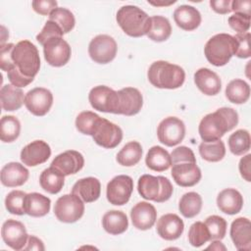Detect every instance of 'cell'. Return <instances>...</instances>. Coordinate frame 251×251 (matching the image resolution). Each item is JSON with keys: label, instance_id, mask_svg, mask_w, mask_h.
Wrapping results in <instances>:
<instances>
[{"label": "cell", "instance_id": "obj_3", "mask_svg": "<svg viewBox=\"0 0 251 251\" xmlns=\"http://www.w3.org/2000/svg\"><path fill=\"white\" fill-rule=\"evenodd\" d=\"M116 20L123 31L131 37L147 35L151 26V17L133 5L121 7L117 12Z\"/></svg>", "mask_w": 251, "mask_h": 251}, {"label": "cell", "instance_id": "obj_38", "mask_svg": "<svg viewBox=\"0 0 251 251\" xmlns=\"http://www.w3.org/2000/svg\"><path fill=\"white\" fill-rule=\"evenodd\" d=\"M21 132V123L15 116H3L0 121V138L3 142L15 141Z\"/></svg>", "mask_w": 251, "mask_h": 251}, {"label": "cell", "instance_id": "obj_30", "mask_svg": "<svg viewBox=\"0 0 251 251\" xmlns=\"http://www.w3.org/2000/svg\"><path fill=\"white\" fill-rule=\"evenodd\" d=\"M102 226L108 233L118 235L127 229L128 220L124 212L111 210L104 214L102 218Z\"/></svg>", "mask_w": 251, "mask_h": 251}, {"label": "cell", "instance_id": "obj_56", "mask_svg": "<svg viewBox=\"0 0 251 251\" xmlns=\"http://www.w3.org/2000/svg\"><path fill=\"white\" fill-rule=\"evenodd\" d=\"M207 249H212V250H226V246L219 240V239H214L212 243L207 247Z\"/></svg>", "mask_w": 251, "mask_h": 251}, {"label": "cell", "instance_id": "obj_10", "mask_svg": "<svg viewBox=\"0 0 251 251\" xmlns=\"http://www.w3.org/2000/svg\"><path fill=\"white\" fill-rule=\"evenodd\" d=\"M158 139L166 146L173 147L179 144L185 136L184 123L176 117L165 118L157 128Z\"/></svg>", "mask_w": 251, "mask_h": 251}, {"label": "cell", "instance_id": "obj_40", "mask_svg": "<svg viewBox=\"0 0 251 251\" xmlns=\"http://www.w3.org/2000/svg\"><path fill=\"white\" fill-rule=\"evenodd\" d=\"M101 117L91 111H83L79 113L75 119V127L82 134L93 135L94 130Z\"/></svg>", "mask_w": 251, "mask_h": 251}, {"label": "cell", "instance_id": "obj_32", "mask_svg": "<svg viewBox=\"0 0 251 251\" xmlns=\"http://www.w3.org/2000/svg\"><path fill=\"white\" fill-rule=\"evenodd\" d=\"M39 183L43 190L50 194L59 193L65 184V176L57 169L50 166L45 169L40 176Z\"/></svg>", "mask_w": 251, "mask_h": 251}, {"label": "cell", "instance_id": "obj_33", "mask_svg": "<svg viewBox=\"0 0 251 251\" xmlns=\"http://www.w3.org/2000/svg\"><path fill=\"white\" fill-rule=\"evenodd\" d=\"M226 97L234 104H243L250 97V86L243 79H233L226 87Z\"/></svg>", "mask_w": 251, "mask_h": 251}, {"label": "cell", "instance_id": "obj_37", "mask_svg": "<svg viewBox=\"0 0 251 251\" xmlns=\"http://www.w3.org/2000/svg\"><path fill=\"white\" fill-rule=\"evenodd\" d=\"M199 154L207 162H219L226 155L225 143L221 139L212 142L202 141L199 145Z\"/></svg>", "mask_w": 251, "mask_h": 251}, {"label": "cell", "instance_id": "obj_13", "mask_svg": "<svg viewBox=\"0 0 251 251\" xmlns=\"http://www.w3.org/2000/svg\"><path fill=\"white\" fill-rule=\"evenodd\" d=\"M92 138L99 146L112 149L121 143L123 139V130L116 124L101 118L94 130Z\"/></svg>", "mask_w": 251, "mask_h": 251}, {"label": "cell", "instance_id": "obj_48", "mask_svg": "<svg viewBox=\"0 0 251 251\" xmlns=\"http://www.w3.org/2000/svg\"><path fill=\"white\" fill-rule=\"evenodd\" d=\"M228 25L237 33L247 32L250 27V16L234 13L228 18Z\"/></svg>", "mask_w": 251, "mask_h": 251}, {"label": "cell", "instance_id": "obj_26", "mask_svg": "<svg viewBox=\"0 0 251 251\" xmlns=\"http://www.w3.org/2000/svg\"><path fill=\"white\" fill-rule=\"evenodd\" d=\"M174 20L178 27L191 31L196 29L201 24L200 12L189 5H180L174 12Z\"/></svg>", "mask_w": 251, "mask_h": 251}, {"label": "cell", "instance_id": "obj_24", "mask_svg": "<svg viewBox=\"0 0 251 251\" xmlns=\"http://www.w3.org/2000/svg\"><path fill=\"white\" fill-rule=\"evenodd\" d=\"M1 182L7 187L21 186L28 178V170L18 162H11L6 164L1 169Z\"/></svg>", "mask_w": 251, "mask_h": 251}, {"label": "cell", "instance_id": "obj_19", "mask_svg": "<svg viewBox=\"0 0 251 251\" xmlns=\"http://www.w3.org/2000/svg\"><path fill=\"white\" fill-rule=\"evenodd\" d=\"M130 219L134 227L140 230H147L154 226L157 220V211L149 202L141 201L132 207Z\"/></svg>", "mask_w": 251, "mask_h": 251}, {"label": "cell", "instance_id": "obj_34", "mask_svg": "<svg viewBox=\"0 0 251 251\" xmlns=\"http://www.w3.org/2000/svg\"><path fill=\"white\" fill-rule=\"evenodd\" d=\"M172 34L170 21L163 16L151 17V26L147 33L149 39L155 42L166 41Z\"/></svg>", "mask_w": 251, "mask_h": 251}, {"label": "cell", "instance_id": "obj_7", "mask_svg": "<svg viewBox=\"0 0 251 251\" xmlns=\"http://www.w3.org/2000/svg\"><path fill=\"white\" fill-rule=\"evenodd\" d=\"M54 214L62 223H75L84 214L83 201L75 194H65L57 199Z\"/></svg>", "mask_w": 251, "mask_h": 251}, {"label": "cell", "instance_id": "obj_42", "mask_svg": "<svg viewBox=\"0 0 251 251\" xmlns=\"http://www.w3.org/2000/svg\"><path fill=\"white\" fill-rule=\"evenodd\" d=\"M26 193L22 190H13L5 198V207L9 213L22 216L25 212V200Z\"/></svg>", "mask_w": 251, "mask_h": 251}, {"label": "cell", "instance_id": "obj_36", "mask_svg": "<svg viewBox=\"0 0 251 251\" xmlns=\"http://www.w3.org/2000/svg\"><path fill=\"white\" fill-rule=\"evenodd\" d=\"M202 208V198L194 191L183 194L178 203V210L185 218H193L197 216Z\"/></svg>", "mask_w": 251, "mask_h": 251}, {"label": "cell", "instance_id": "obj_20", "mask_svg": "<svg viewBox=\"0 0 251 251\" xmlns=\"http://www.w3.org/2000/svg\"><path fill=\"white\" fill-rule=\"evenodd\" d=\"M172 176L175 182L182 187H190L201 179V171L196 163H180L173 165Z\"/></svg>", "mask_w": 251, "mask_h": 251}, {"label": "cell", "instance_id": "obj_45", "mask_svg": "<svg viewBox=\"0 0 251 251\" xmlns=\"http://www.w3.org/2000/svg\"><path fill=\"white\" fill-rule=\"evenodd\" d=\"M64 32L61 27L52 21H47L41 29V31L36 35V40L43 46L46 41L54 37H63Z\"/></svg>", "mask_w": 251, "mask_h": 251}, {"label": "cell", "instance_id": "obj_35", "mask_svg": "<svg viewBox=\"0 0 251 251\" xmlns=\"http://www.w3.org/2000/svg\"><path fill=\"white\" fill-rule=\"evenodd\" d=\"M142 146L137 141L126 143L117 154V162L124 167L136 165L142 157Z\"/></svg>", "mask_w": 251, "mask_h": 251}, {"label": "cell", "instance_id": "obj_17", "mask_svg": "<svg viewBox=\"0 0 251 251\" xmlns=\"http://www.w3.org/2000/svg\"><path fill=\"white\" fill-rule=\"evenodd\" d=\"M84 166V158L75 150H67L57 155L51 163V167L60 171L65 176L78 173Z\"/></svg>", "mask_w": 251, "mask_h": 251}, {"label": "cell", "instance_id": "obj_52", "mask_svg": "<svg viewBox=\"0 0 251 251\" xmlns=\"http://www.w3.org/2000/svg\"><path fill=\"white\" fill-rule=\"evenodd\" d=\"M251 155L247 154L246 156L242 157L239 161L238 169L241 176L246 181H251Z\"/></svg>", "mask_w": 251, "mask_h": 251}, {"label": "cell", "instance_id": "obj_39", "mask_svg": "<svg viewBox=\"0 0 251 251\" xmlns=\"http://www.w3.org/2000/svg\"><path fill=\"white\" fill-rule=\"evenodd\" d=\"M228 148L233 155L240 156L250 149V133L246 129H237L228 137Z\"/></svg>", "mask_w": 251, "mask_h": 251}, {"label": "cell", "instance_id": "obj_1", "mask_svg": "<svg viewBox=\"0 0 251 251\" xmlns=\"http://www.w3.org/2000/svg\"><path fill=\"white\" fill-rule=\"evenodd\" d=\"M237 124V112L229 107H222L202 118L198 126L199 135L204 142L216 141L236 126Z\"/></svg>", "mask_w": 251, "mask_h": 251}, {"label": "cell", "instance_id": "obj_12", "mask_svg": "<svg viewBox=\"0 0 251 251\" xmlns=\"http://www.w3.org/2000/svg\"><path fill=\"white\" fill-rule=\"evenodd\" d=\"M45 61L53 67H63L71 59L72 49L63 37L49 39L43 45Z\"/></svg>", "mask_w": 251, "mask_h": 251}, {"label": "cell", "instance_id": "obj_29", "mask_svg": "<svg viewBox=\"0 0 251 251\" xmlns=\"http://www.w3.org/2000/svg\"><path fill=\"white\" fill-rule=\"evenodd\" d=\"M1 105L4 111H17L25 104L24 91L13 84H5L0 90Z\"/></svg>", "mask_w": 251, "mask_h": 251}, {"label": "cell", "instance_id": "obj_22", "mask_svg": "<svg viewBox=\"0 0 251 251\" xmlns=\"http://www.w3.org/2000/svg\"><path fill=\"white\" fill-rule=\"evenodd\" d=\"M157 232L165 240H176L183 232V221L176 214H165L157 222Z\"/></svg>", "mask_w": 251, "mask_h": 251}, {"label": "cell", "instance_id": "obj_31", "mask_svg": "<svg viewBox=\"0 0 251 251\" xmlns=\"http://www.w3.org/2000/svg\"><path fill=\"white\" fill-rule=\"evenodd\" d=\"M146 166L155 172L167 171L172 166V159L169 152L161 146L151 147L145 157Z\"/></svg>", "mask_w": 251, "mask_h": 251}, {"label": "cell", "instance_id": "obj_16", "mask_svg": "<svg viewBox=\"0 0 251 251\" xmlns=\"http://www.w3.org/2000/svg\"><path fill=\"white\" fill-rule=\"evenodd\" d=\"M51 156L49 144L43 140H34L25 145L21 151V161L28 167L45 163Z\"/></svg>", "mask_w": 251, "mask_h": 251}, {"label": "cell", "instance_id": "obj_18", "mask_svg": "<svg viewBox=\"0 0 251 251\" xmlns=\"http://www.w3.org/2000/svg\"><path fill=\"white\" fill-rule=\"evenodd\" d=\"M119 115L133 116L139 113L143 105L141 92L134 87H125L118 91Z\"/></svg>", "mask_w": 251, "mask_h": 251}, {"label": "cell", "instance_id": "obj_5", "mask_svg": "<svg viewBox=\"0 0 251 251\" xmlns=\"http://www.w3.org/2000/svg\"><path fill=\"white\" fill-rule=\"evenodd\" d=\"M236 41L227 33H218L205 44L204 54L209 63L216 67L226 65L235 54Z\"/></svg>", "mask_w": 251, "mask_h": 251}, {"label": "cell", "instance_id": "obj_15", "mask_svg": "<svg viewBox=\"0 0 251 251\" xmlns=\"http://www.w3.org/2000/svg\"><path fill=\"white\" fill-rule=\"evenodd\" d=\"M1 235L3 241L16 251L24 249L28 239V234L24 224L13 219H9L3 224Z\"/></svg>", "mask_w": 251, "mask_h": 251}, {"label": "cell", "instance_id": "obj_8", "mask_svg": "<svg viewBox=\"0 0 251 251\" xmlns=\"http://www.w3.org/2000/svg\"><path fill=\"white\" fill-rule=\"evenodd\" d=\"M91 107L103 113H119V94L118 91L106 86H94L88 94Z\"/></svg>", "mask_w": 251, "mask_h": 251}, {"label": "cell", "instance_id": "obj_9", "mask_svg": "<svg viewBox=\"0 0 251 251\" xmlns=\"http://www.w3.org/2000/svg\"><path fill=\"white\" fill-rule=\"evenodd\" d=\"M118 45L116 40L107 34H99L91 39L88 45L90 58L98 64H108L117 55Z\"/></svg>", "mask_w": 251, "mask_h": 251}, {"label": "cell", "instance_id": "obj_57", "mask_svg": "<svg viewBox=\"0 0 251 251\" xmlns=\"http://www.w3.org/2000/svg\"><path fill=\"white\" fill-rule=\"evenodd\" d=\"M148 3L151 4V5H153V6L159 7V6H170V5L174 4V3H176V1H171V2H159V1H157V2H152V1H148Z\"/></svg>", "mask_w": 251, "mask_h": 251}, {"label": "cell", "instance_id": "obj_25", "mask_svg": "<svg viewBox=\"0 0 251 251\" xmlns=\"http://www.w3.org/2000/svg\"><path fill=\"white\" fill-rule=\"evenodd\" d=\"M72 193L78 196L83 202L91 203L100 197L101 183L98 178L93 176L80 178L73 185Z\"/></svg>", "mask_w": 251, "mask_h": 251}, {"label": "cell", "instance_id": "obj_2", "mask_svg": "<svg viewBox=\"0 0 251 251\" xmlns=\"http://www.w3.org/2000/svg\"><path fill=\"white\" fill-rule=\"evenodd\" d=\"M147 77L157 88L176 89L183 84L185 73L178 65L167 61H156L149 67Z\"/></svg>", "mask_w": 251, "mask_h": 251}, {"label": "cell", "instance_id": "obj_51", "mask_svg": "<svg viewBox=\"0 0 251 251\" xmlns=\"http://www.w3.org/2000/svg\"><path fill=\"white\" fill-rule=\"evenodd\" d=\"M8 75V79L10 80L11 84H13L14 86L17 87H25L26 85H28L30 82L33 81L34 78H29L25 76L24 75H22L16 68L15 66L7 73Z\"/></svg>", "mask_w": 251, "mask_h": 251}, {"label": "cell", "instance_id": "obj_47", "mask_svg": "<svg viewBox=\"0 0 251 251\" xmlns=\"http://www.w3.org/2000/svg\"><path fill=\"white\" fill-rule=\"evenodd\" d=\"M172 165L180 163H196V158L193 151L186 146H178L171 153Z\"/></svg>", "mask_w": 251, "mask_h": 251}, {"label": "cell", "instance_id": "obj_50", "mask_svg": "<svg viewBox=\"0 0 251 251\" xmlns=\"http://www.w3.org/2000/svg\"><path fill=\"white\" fill-rule=\"evenodd\" d=\"M57 1L54 0H34L31 2L32 9L39 15L47 16L57 8Z\"/></svg>", "mask_w": 251, "mask_h": 251}, {"label": "cell", "instance_id": "obj_28", "mask_svg": "<svg viewBox=\"0 0 251 251\" xmlns=\"http://www.w3.org/2000/svg\"><path fill=\"white\" fill-rule=\"evenodd\" d=\"M51 200L47 196L37 192L26 194L25 200V212L28 216L39 218L47 215L50 211Z\"/></svg>", "mask_w": 251, "mask_h": 251}, {"label": "cell", "instance_id": "obj_6", "mask_svg": "<svg viewBox=\"0 0 251 251\" xmlns=\"http://www.w3.org/2000/svg\"><path fill=\"white\" fill-rule=\"evenodd\" d=\"M137 190L142 198L162 203L171 198L174 187L169 178L165 176L142 175L138 178Z\"/></svg>", "mask_w": 251, "mask_h": 251}, {"label": "cell", "instance_id": "obj_49", "mask_svg": "<svg viewBox=\"0 0 251 251\" xmlns=\"http://www.w3.org/2000/svg\"><path fill=\"white\" fill-rule=\"evenodd\" d=\"M15 44L13 43H7L1 45L0 48V67L2 71H5L7 73L14 67V63L12 60V50Z\"/></svg>", "mask_w": 251, "mask_h": 251}, {"label": "cell", "instance_id": "obj_11", "mask_svg": "<svg viewBox=\"0 0 251 251\" xmlns=\"http://www.w3.org/2000/svg\"><path fill=\"white\" fill-rule=\"evenodd\" d=\"M133 191V180L129 176L119 175L113 177L107 184V200L116 206H122L128 202Z\"/></svg>", "mask_w": 251, "mask_h": 251}, {"label": "cell", "instance_id": "obj_54", "mask_svg": "<svg viewBox=\"0 0 251 251\" xmlns=\"http://www.w3.org/2000/svg\"><path fill=\"white\" fill-rule=\"evenodd\" d=\"M231 11L251 17V1L233 0L231 1Z\"/></svg>", "mask_w": 251, "mask_h": 251}, {"label": "cell", "instance_id": "obj_14", "mask_svg": "<svg viewBox=\"0 0 251 251\" xmlns=\"http://www.w3.org/2000/svg\"><path fill=\"white\" fill-rule=\"evenodd\" d=\"M53 104L52 92L44 87H35L29 90L25 97L26 109L34 116L42 117L46 115Z\"/></svg>", "mask_w": 251, "mask_h": 251}, {"label": "cell", "instance_id": "obj_55", "mask_svg": "<svg viewBox=\"0 0 251 251\" xmlns=\"http://www.w3.org/2000/svg\"><path fill=\"white\" fill-rule=\"evenodd\" d=\"M24 250L43 251V250H45V247H44V244H43L42 240H40L39 238H37L34 235H28V239H27L26 245L25 246Z\"/></svg>", "mask_w": 251, "mask_h": 251}, {"label": "cell", "instance_id": "obj_23", "mask_svg": "<svg viewBox=\"0 0 251 251\" xmlns=\"http://www.w3.org/2000/svg\"><path fill=\"white\" fill-rule=\"evenodd\" d=\"M194 82L198 89L208 96L217 95L222 88L220 76L208 68H201L195 72Z\"/></svg>", "mask_w": 251, "mask_h": 251}, {"label": "cell", "instance_id": "obj_43", "mask_svg": "<svg viewBox=\"0 0 251 251\" xmlns=\"http://www.w3.org/2000/svg\"><path fill=\"white\" fill-rule=\"evenodd\" d=\"M211 240L206 225L202 222H195L188 230V241L193 247H200Z\"/></svg>", "mask_w": 251, "mask_h": 251}, {"label": "cell", "instance_id": "obj_44", "mask_svg": "<svg viewBox=\"0 0 251 251\" xmlns=\"http://www.w3.org/2000/svg\"><path fill=\"white\" fill-rule=\"evenodd\" d=\"M204 224L206 225L209 234H210V238L211 240L214 239H223L226 233V221L217 215H212L210 217H208Z\"/></svg>", "mask_w": 251, "mask_h": 251}, {"label": "cell", "instance_id": "obj_21", "mask_svg": "<svg viewBox=\"0 0 251 251\" xmlns=\"http://www.w3.org/2000/svg\"><path fill=\"white\" fill-rule=\"evenodd\" d=\"M230 237L237 250L249 251L251 249V223L247 218H237L230 226Z\"/></svg>", "mask_w": 251, "mask_h": 251}, {"label": "cell", "instance_id": "obj_46", "mask_svg": "<svg viewBox=\"0 0 251 251\" xmlns=\"http://www.w3.org/2000/svg\"><path fill=\"white\" fill-rule=\"evenodd\" d=\"M236 41V48H235V56L238 58L246 59L251 56V49H250V32L244 33H237L234 36Z\"/></svg>", "mask_w": 251, "mask_h": 251}, {"label": "cell", "instance_id": "obj_27", "mask_svg": "<svg viewBox=\"0 0 251 251\" xmlns=\"http://www.w3.org/2000/svg\"><path fill=\"white\" fill-rule=\"evenodd\" d=\"M217 206L220 211L225 214L235 215L242 209L243 197L238 190L226 188L218 194Z\"/></svg>", "mask_w": 251, "mask_h": 251}, {"label": "cell", "instance_id": "obj_4", "mask_svg": "<svg viewBox=\"0 0 251 251\" xmlns=\"http://www.w3.org/2000/svg\"><path fill=\"white\" fill-rule=\"evenodd\" d=\"M15 68L25 76L34 78L40 69V57L36 46L29 40L18 42L12 50Z\"/></svg>", "mask_w": 251, "mask_h": 251}, {"label": "cell", "instance_id": "obj_53", "mask_svg": "<svg viewBox=\"0 0 251 251\" xmlns=\"http://www.w3.org/2000/svg\"><path fill=\"white\" fill-rule=\"evenodd\" d=\"M210 6L216 13L221 15H226L231 12L230 0H211Z\"/></svg>", "mask_w": 251, "mask_h": 251}, {"label": "cell", "instance_id": "obj_41", "mask_svg": "<svg viewBox=\"0 0 251 251\" xmlns=\"http://www.w3.org/2000/svg\"><path fill=\"white\" fill-rule=\"evenodd\" d=\"M49 21L56 23L61 27L64 34L70 32L75 24L74 14L70 10L62 7H57L51 12L49 15Z\"/></svg>", "mask_w": 251, "mask_h": 251}]
</instances>
